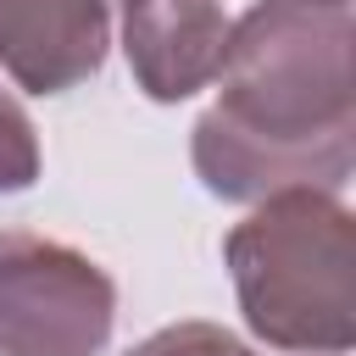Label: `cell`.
I'll return each mask as SVG.
<instances>
[{
	"label": "cell",
	"mask_w": 356,
	"mask_h": 356,
	"mask_svg": "<svg viewBox=\"0 0 356 356\" xmlns=\"http://www.w3.org/2000/svg\"><path fill=\"white\" fill-rule=\"evenodd\" d=\"M350 0H256L228 22L217 106L189 139L195 172L211 195H339L350 184Z\"/></svg>",
	"instance_id": "obj_1"
},
{
	"label": "cell",
	"mask_w": 356,
	"mask_h": 356,
	"mask_svg": "<svg viewBox=\"0 0 356 356\" xmlns=\"http://www.w3.org/2000/svg\"><path fill=\"white\" fill-rule=\"evenodd\" d=\"M228 356H250V350H245V345H234V350H228Z\"/></svg>",
	"instance_id": "obj_8"
},
{
	"label": "cell",
	"mask_w": 356,
	"mask_h": 356,
	"mask_svg": "<svg viewBox=\"0 0 356 356\" xmlns=\"http://www.w3.org/2000/svg\"><path fill=\"white\" fill-rule=\"evenodd\" d=\"M239 312L256 339L289 356H345L356 339V228L323 189L256 200L222 239Z\"/></svg>",
	"instance_id": "obj_2"
},
{
	"label": "cell",
	"mask_w": 356,
	"mask_h": 356,
	"mask_svg": "<svg viewBox=\"0 0 356 356\" xmlns=\"http://www.w3.org/2000/svg\"><path fill=\"white\" fill-rule=\"evenodd\" d=\"M111 0H0V67L28 95H67L106 67Z\"/></svg>",
	"instance_id": "obj_4"
},
{
	"label": "cell",
	"mask_w": 356,
	"mask_h": 356,
	"mask_svg": "<svg viewBox=\"0 0 356 356\" xmlns=\"http://www.w3.org/2000/svg\"><path fill=\"white\" fill-rule=\"evenodd\" d=\"M234 345H239V339H234L228 328L189 317V323H172V328H156V334L139 339L128 356H228Z\"/></svg>",
	"instance_id": "obj_7"
},
{
	"label": "cell",
	"mask_w": 356,
	"mask_h": 356,
	"mask_svg": "<svg viewBox=\"0 0 356 356\" xmlns=\"http://www.w3.org/2000/svg\"><path fill=\"white\" fill-rule=\"evenodd\" d=\"M39 178V139L28 111L0 89V195H17Z\"/></svg>",
	"instance_id": "obj_6"
},
{
	"label": "cell",
	"mask_w": 356,
	"mask_h": 356,
	"mask_svg": "<svg viewBox=\"0 0 356 356\" xmlns=\"http://www.w3.org/2000/svg\"><path fill=\"white\" fill-rule=\"evenodd\" d=\"M134 83L150 100H189L222 67L228 11L217 0H117Z\"/></svg>",
	"instance_id": "obj_5"
},
{
	"label": "cell",
	"mask_w": 356,
	"mask_h": 356,
	"mask_svg": "<svg viewBox=\"0 0 356 356\" xmlns=\"http://www.w3.org/2000/svg\"><path fill=\"white\" fill-rule=\"evenodd\" d=\"M117 323V284L83 250L0 234V356H95Z\"/></svg>",
	"instance_id": "obj_3"
}]
</instances>
